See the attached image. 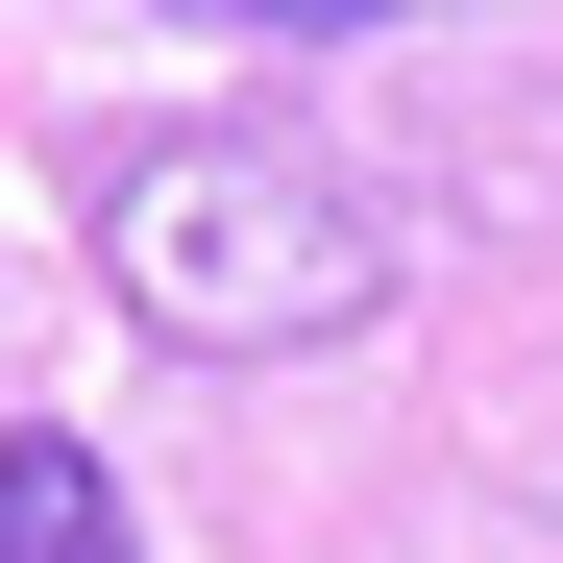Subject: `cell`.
Masks as SVG:
<instances>
[{"mask_svg":"<svg viewBox=\"0 0 563 563\" xmlns=\"http://www.w3.org/2000/svg\"><path fill=\"white\" fill-rule=\"evenodd\" d=\"M0 563H147L123 465H99V441H49V417H0Z\"/></svg>","mask_w":563,"mask_h":563,"instance_id":"obj_2","label":"cell"},{"mask_svg":"<svg viewBox=\"0 0 563 563\" xmlns=\"http://www.w3.org/2000/svg\"><path fill=\"white\" fill-rule=\"evenodd\" d=\"M99 269H123L147 343L269 367V343H343L393 295V221H367L295 123H123L99 147Z\"/></svg>","mask_w":563,"mask_h":563,"instance_id":"obj_1","label":"cell"}]
</instances>
